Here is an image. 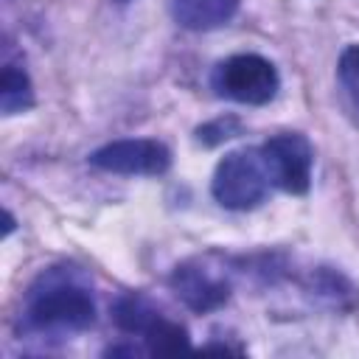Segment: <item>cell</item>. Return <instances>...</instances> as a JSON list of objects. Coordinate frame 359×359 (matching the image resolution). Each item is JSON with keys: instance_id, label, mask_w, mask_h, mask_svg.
Here are the masks:
<instances>
[{"instance_id": "1", "label": "cell", "mask_w": 359, "mask_h": 359, "mask_svg": "<svg viewBox=\"0 0 359 359\" xmlns=\"http://www.w3.org/2000/svg\"><path fill=\"white\" fill-rule=\"evenodd\" d=\"M25 323L34 331L76 334L95 323V300L90 286L70 266L48 269L36 278L25 297Z\"/></svg>"}, {"instance_id": "2", "label": "cell", "mask_w": 359, "mask_h": 359, "mask_svg": "<svg viewBox=\"0 0 359 359\" xmlns=\"http://www.w3.org/2000/svg\"><path fill=\"white\" fill-rule=\"evenodd\" d=\"M272 180L266 171V163L261 157V149H236L227 151L210 180V194L224 210H255L269 196Z\"/></svg>"}, {"instance_id": "3", "label": "cell", "mask_w": 359, "mask_h": 359, "mask_svg": "<svg viewBox=\"0 0 359 359\" xmlns=\"http://www.w3.org/2000/svg\"><path fill=\"white\" fill-rule=\"evenodd\" d=\"M210 87L219 98L264 107L280 90L278 67L261 53H233L222 59L210 73Z\"/></svg>"}, {"instance_id": "4", "label": "cell", "mask_w": 359, "mask_h": 359, "mask_svg": "<svg viewBox=\"0 0 359 359\" xmlns=\"http://www.w3.org/2000/svg\"><path fill=\"white\" fill-rule=\"evenodd\" d=\"M168 286L174 297L196 314L222 309L233 294L230 272L222 264H210L205 258H191L177 264L168 275Z\"/></svg>"}, {"instance_id": "5", "label": "cell", "mask_w": 359, "mask_h": 359, "mask_svg": "<svg viewBox=\"0 0 359 359\" xmlns=\"http://www.w3.org/2000/svg\"><path fill=\"white\" fill-rule=\"evenodd\" d=\"M261 157L266 163L272 188H280L292 196H303L311 188V168H314V149L306 135L300 132H280L264 140Z\"/></svg>"}, {"instance_id": "6", "label": "cell", "mask_w": 359, "mask_h": 359, "mask_svg": "<svg viewBox=\"0 0 359 359\" xmlns=\"http://www.w3.org/2000/svg\"><path fill=\"white\" fill-rule=\"evenodd\" d=\"M90 165L123 177H160L171 168V151L154 137H123L90 154Z\"/></svg>"}, {"instance_id": "7", "label": "cell", "mask_w": 359, "mask_h": 359, "mask_svg": "<svg viewBox=\"0 0 359 359\" xmlns=\"http://www.w3.org/2000/svg\"><path fill=\"white\" fill-rule=\"evenodd\" d=\"M241 0H168L174 22L185 31H216L238 14Z\"/></svg>"}, {"instance_id": "8", "label": "cell", "mask_w": 359, "mask_h": 359, "mask_svg": "<svg viewBox=\"0 0 359 359\" xmlns=\"http://www.w3.org/2000/svg\"><path fill=\"white\" fill-rule=\"evenodd\" d=\"M163 317L160 309H154V303L137 292H129V294H121L115 303H112V320L121 331L126 334H137L143 337L157 320Z\"/></svg>"}, {"instance_id": "9", "label": "cell", "mask_w": 359, "mask_h": 359, "mask_svg": "<svg viewBox=\"0 0 359 359\" xmlns=\"http://www.w3.org/2000/svg\"><path fill=\"white\" fill-rule=\"evenodd\" d=\"M34 107V84L25 67L6 62L0 73V112L3 115H20Z\"/></svg>"}, {"instance_id": "10", "label": "cell", "mask_w": 359, "mask_h": 359, "mask_svg": "<svg viewBox=\"0 0 359 359\" xmlns=\"http://www.w3.org/2000/svg\"><path fill=\"white\" fill-rule=\"evenodd\" d=\"M309 292L317 294L320 300H325L334 309H353L356 306L353 283L342 272H337L331 266H320V269H314L309 275Z\"/></svg>"}, {"instance_id": "11", "label": "cell", "mask_w": 359, "mask_h": 359, "mask_svg": "<svg viewBox=\"0 0 359 359\" xmlns=\"http://www.w3.org/2000/svg\"><path fill=\"white\" fill-rule=\"evenodd\" d=\"M143 339H146V351L151 356H177V353H182V351L191 348L188 328L182 323L165 317V314L143 334Z\"/></svg>"}, {"instance_id": "12", "label": "cell", "mask_w": 359, "mask_h": 359, "mask_svg": "<svg viewBox=\"0 0 359 359\" xmlns=\"http://www.w3.org/2000/svg\"><path fill=\"white\" fill-rule=\"evenodd\" d=\"M337 81H339V90H342L348 107L359 118V42L342 48V53L337 59Z\"/></svg>"}, {"instance_id": "13", "label": "cell", "mask_w": 359, "mask_h": 359, "mask_svg": "<svg viewBox=\"0 0 359 359\" xmlns=\"http://www.w3.org/2000/svg\"><path fill=\"white\" fill-rule=\"evenodd\" d=\"M241 129H244V126H241V121H238L236 115H219V118H213V121L196 126L194 137H196V143H202V146H219V143H224V140L238 137Z\"/></svg>"}, {"instance_id": "14", "label": "cell", "mask_w": 359, "mask_h": 359, "mask_svg": "<svg viewBox=\"0 0 359 359\" xmlns=\"http://www.w3.org/2000/svg\"><path fill=\"white\" fill-rule=\"evenodd\" d=\"M137 356V348H132V345H115V348H107L104 351V356Z\"/></svg>"}, {"instance_id": "15", "label": "cell", "mask_w": 359, "mask_h": 359, "mask_svg": "<svg viewBox=\"0 0 359 359\" xmlns=\"http://www.w3.org/2000/svg\"><path fill=\"white\" fill-rule=\"evenodd\" d=\"M14 227H17V219L11 216V210H3V238H8L14 233Z\"/></svg>"}, {"instance_id": "16", "label": "cell", "mask_w": 359, "mask_h": 359, "mask_svg": "<svg viewBox=\"0 0 359 359\" xmlns=\"http://www.w3.org/2000/svg\"><path fill=\"white\" fill-rule=\"evenodd\" d=\"M118 3H129V0H118Z\"/></svg>"}]
</instances>
